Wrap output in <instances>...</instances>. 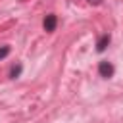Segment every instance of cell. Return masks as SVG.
<instances>
[{"instance_id":"obj_1","label":"cell","mask_w":123,"mask_h":123,"mask_svg":"<svg viewBox=\"0 0 123 123\" xmlns=\"http://www.w3.org/2000/svg\"><path fill=\"white\" fill-rule=\"evenodd\" d=\"M98 73H100L104 79H110V77L113 75V65L104 60V62H100V65H98Z\"/></svg>"},{"instance_id":"obj_4","label":"cell","mask_w":123,"mask_h":123,"mask_svg":"<svg viewBox=\"0 0 123 123\" xmlns=\"http://www.w3.org/2000/svg\"><path fill=\"white\" fill-rule=\"evenodd\" d=\"M19 73H21V65L17 63V65H13V67H12V71H10V77H12V79H15V77H19Z\"/></svg>"},{"instance_id":"obj_3","label":"cell","mask_w":123,"mask_h":123,"mask_svg":"<svg viewBox=\"0 0 123 123\" xmlns=\"http://www.w3.org/2000/svg\"><path fill=\"white\" fill-rule=\"evenodd\" d=\"M108 44H110V35H104V37H100V40H98V44H96V50H98V52H104Z\"/></svg>"},{"instance_id":"obj_2","label":"cell","mask_w":123,"mask_h":123,"mask_svg":"<svg viewBox=\"0 0 123 123\" xmlns=\"http://www.w3.org/2000/svg\"><path fill=\"white\" fill-rule=\"evenodd\" d=\"M56 23H58L56 15H54V13H48V15L44 17V23H42V25H44V31H46V33H52V31L56 29Z\"/></svg>"},{"instance_id":"obj_6","label":"cell","mask_w":123,"mask_h":123,"mask_svg":"<svg viewBox=\"0 0 123 123\" xmlns=\"http://www.w3.org/2000/svg\"><path fill=\"white\" fill-rule=\"evenodd\" d=\"M88 2H90V4H94V6H98V4L102 2V0H88Z\"/></svg>"},{"instance_id":"obj_5","label":"cell","mask_w":123,"mask_h":123,"mask_svg":"<svg viewBox=\"0 0 123 123\" xmlns=\"http://www.w3.org/2000/svg\"><path fill=\"white\" fill-rule=\"evenodd\" d=\"M8 54H10V46H2L0 48V60H4Z\"/></svg>"}]
</instances>
